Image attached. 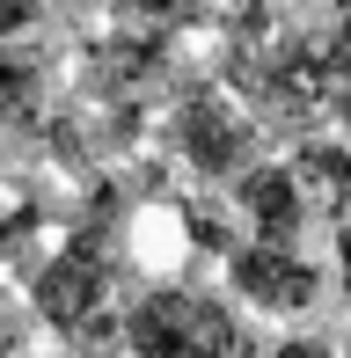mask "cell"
I'll use <instances>...</instances> for the list:
<instances>
[{
    "label": "cell",
    "mask_w": 351,
    "mask_h": 358,
    "mask_svg": "<svg viewBox=\"0 0 351 358\" xmlns=\"http://www.w3.org/2000/svg\"><path fill=\"white\" fill-rule=\"evenodd\" d=\"M213 80L242 95L271 139H308L329 117V37L285 29L271 0H242L220 29Z\"/></svg>",
    "instance_id": "6da1fadb"
},
{
    "label": "cell",
    "mask_w": 351,
    "mask_h": 358,
    "mask_svg": "<svg viewBox=\"0 0 351 358\" xmlns=\"http://www.w3.org/2000/svg\"><path fill=\"white\" fill-rule=\"evenodd\" d=\"M264 139L271 132L249 117V103L234 88H220L213 73L183 80V88L169 95V110H162V146L198 176V183H213V190H227L242 169H257Z\"/></svg>",
    "instance_id": "7a4b0ae2"
},
{
    "label": "cell",
    "mask_w": 351,
    "mask_h": 358,
    "mask_svg": "<svg viewBox=\"0 0 351 358\" xmlns=\"http://www.w3.org/2000/svg\"><path fill=\"white\" fill-rule=\"evenodd\" d=\"M124 358H264V351L220 292L147 285L124 307Z\"/></svg>",
    "instance_id": "3957f363"
},
{
    "label": "cell",
    "mask_w": 351,
    "mask_h": 358,
    "mask_svg": "<svg viewBox=\"0 0 351 358\" xmlns=\"http://www.w3.org/2000/svg\"><path fill=\"white\" fill-rule=\"evenodd\" d=\"M220 278H227V292L249 315H271V322H293V315H308V307L322 300V271H315L293 241H257V234L234 241V249L220 256Z\"/></svg>",
    "instance_id": "277c9868"
},
{
    "label": "cell",
    "mask_w": 351,
    "mask_h": 358,
    "mask_svg": "<svg viewBox=\"0 0 351 358\" xmlns=\"http://www.w3.org/2000/svg\"><path fill=\"white\" fill-rule=\"evenodd\" d=\"M234 213L249 220V234L257 241H300V227H308V190H300L293 161H257V169L234 176Z\"/></svg>",
    "instance_id": "5b68a950"
},
{
    "label": "cell",
    "mask_w": 351,
    "mask_h": 358,
    "mask_svg": "<svg viewBox=\"0 0 351 358\" xmlns=\"http://www.w3.org/2000/svg\"><path fill=\"white\" fill-rule=\"evenodd\" d=\"M52 117V66L22 37L0 44V139H29Z\"/></svg>",
    "instance_id": "8992f818"
},
{
    "label": "cell",
    "mask_w": 351,
    "mask_h": 358,
    "mask_svg": "<svg viewBox=\"0 0 351 358\" xmlns=\"http://www.w3.org/2000/svg\"><path fill=\"white\" fill-rule=\"evenodd\" d=\"M293 176L308 198L329 205L337 227H351V139H322V132L293 139Z\"/></svg>",
    "instance_id": "52a82bcc"
},
{
    "label": "cell",
    "mask_w": 351,
    "mask_h": 358,
    "mask_svg": "<svg viewBox=\"0 0 351 358\" xmlns=\"http://www.w3.org/2000/svg\"><path fill=\"white\" fill-rule=\"evenodd\" d=\"M329 124L351 139V29L329 37Z\"/></svg>",
    "instance_id": "ba28073f"
},
{
    "label": "cell",
    "mask_w": 351,
    "mask_h": 358,
    "mask_svg": "<svg viewBox=\"0 0 351 358\" xmlns=\"http://www.w3.org/2000/svg\"><path fill=\"white\" fill-rule=\"evenodd\" d=\"M52 15V0H0V44H15V37H29V29Z\"/></svg>",
    "instance_id": "9c48e42d"
},
{
    "label": "cell",
    "mask_w": 351,
    "mask_h": 358,
    "mask_svg": "<svg viewBox=\"0 0 351 358\" xmlns=\"http://www.w3.org/2000/svg\"><path fill=\"white\" fill-rule=\"evenodd\" d=\"M264 358H337V344H322V336H285V344H271Z\"/></svg>",
    "instance_id": "30bf717a"
},
{
    "label": "cell",
    "mask_w": 351,
    "mask_h": 358,
    "mask_svg": "<svg viewBox=\"0 0 351 358\" xmlns=\"http://www.w3.org/2000/svg\"><path fill=\"white\" fill-rule=\"evenodd\" d=\"M337 285H344V300H351V227H337Z\"/></svg>",
    "instance_id": "8fae6325"
},
{
    "label": "cell",
    "mask_w": 351,
    "mask_h": 358,
    "mask_svg": "<svg viewBox=\"0 0 351 358\" xmlns=\"http://www.w3.org/2000/svg\"><path fill=\"white\" fill-rule=\"evenodd\" d=\"M15 351H22V322L0 307V358H15Z\"/></svg>",
    "instance_id": "7c38bea8"
},
{
    "label": "cell",
    "mask_w": 351,
    "mask_h": 358,
    "mask_svg": "<svg viewBox=\"0 0 351 358\" xmlns=\"http://www.w3.org/2000/svg\"><path fill=\"white\" fill-rule=\"evenodd\" d=\"M329 8H337V29H351V0H329Z\"/></svg>",
    "instance_id": "4fadbf2b"
},
{
    "label": "cell",
    "mask_w": 351,
    "mask_h": 358,
    "mask_svg": "<svg viewBox=\"0 0 351 358\" xmlns=\"http://www.w3.org/2000/svg\"><path fill=\"white\" fill-rule=\"evenodd\" d=\"M344 358H351V351H344Z\"/></svg>",
    "instance_id": "5bb4252c"
}]
</instances>
